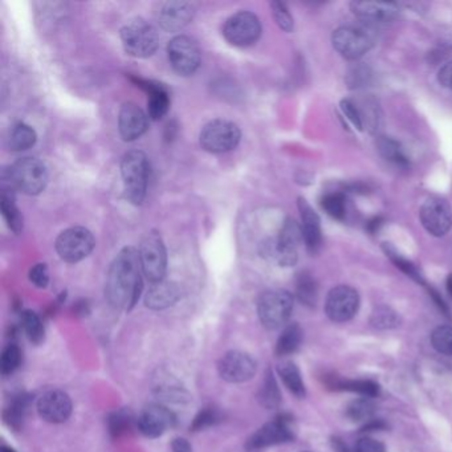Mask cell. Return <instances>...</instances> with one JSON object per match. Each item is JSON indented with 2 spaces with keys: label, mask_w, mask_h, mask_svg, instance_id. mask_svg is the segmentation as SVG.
<instances>
[{
  "label": "cell",
  "mask_w": 452,
  "mask_h": 452,
  "mask_svg": "<svg viewBox=\"0 0 452 452\" xmlns=\"http://www.w3.org/2000/svg\"><path fill=\"white\" fill-rule=\"evenodd\" d=\"M140 253L134 247H125L110 264L107 276L105 296L112 307L131 310L142 292Z\"/></svg>",
  "instance_id": "6da1fadb"
},
{
  "label": "cell",
  "mask_w": 452,
  "mask_h": 452,
  "mask_svg": "<svg viewBox=\"0 0 452 452\" xmlns=\"http://www.w3.org/2000/svg\"><path fill=\"white\" fill-rule=\"evenodd\" d=\"M6 190H19L27 195H37L46 189L48 170L37 158H22L3 171Z\"/></svg>",
  "instance_id": "7a4b0ae2"
},
{
  "label": "cell",
  "mask_w": 452,
  "mask_h": 452,
  "mask_svg": "<svg viewBox=\"0 0 452 452\" xmlns=\"http://www.w3.org/2000/svg\"><path fill=\"white\" fill-rule=\"evenodd\" d=\"M121 175L126 199L133 204H141L150 177V164L146 154L140 150L128 152L121 162Z\"/></svg>",
  "instance_id": "3957f363"
},
{
  "label": "cell",
  "mask_w": 452,
  "mask_h": 452,
  "mask_svg": "<svg viewBox=\"0 0 452 452\" xmlns=\"http://www.w3.org/2000/svg\"><path fill=\"white\" fill-rule=\"evenodd\" d=\"M303 240L301 226L295 219L289 218L281 227L279 237L262 244V253L281 267H292L298 262V248Z\"/></svg>",
  "instance_id": "277c9868"
},
{
  "label": "cell",
  "mask_w": 452,
  "mask_h": 452,
  "mask_svg": "<svg viewBox=\"0 0 452 452\" xmlns=\"http://www.w3.org/2000/svg\"><path fill=\"white\" fill-rule=\"evenodd\" d=\"M121 40L125 52L138 59L150 58L159 47V35L154 25L141 18L133 19L122 27Z\"/></svg>",
  "instance_id": "5b68a950"
},
{
  "label": "cell",
  "mask_w": 452,
  "mask_h": 452,
  "mask_svg": "<svg viewBox=\"0 0 452 452\" xmlns=\"http://www.w3.org/2000/svg\"><path fill=\"white\" fill-rule=\"evenodd\" d=\"M293 310V296L284 289L262 293L258 303V314L262 326L274 331L286 325Z\"/></svg>",
  "instance_id": "8992f818"
},
{
  "label": "cell",
  "mask_w": 452,
  "mask_h": 452,
  "mask_svg": "<svg viewBox=\"0 0 452 452\" xmlns=\"http://www.w3.org/2000/svg\"><path fill=\"white\" fill-rule=\"evenodd\" d=\"M334 49L347 60L361 59L374 46V36L364 25H343L332 35Z\"/></svg>",
  "instance_id": "52a82bcc"
},
{
  "label": "cell",
  "mask_w": 452,
  "mask_h": 452,
  "mask_svg": "<svg viewBox=\"0 0 452 452\" xmlns=\"http://www.w3.org/2000/svg\"><path fill=\"white\" fill-rule=\"evenodd\" d=\"M140 262L142 272L152 283L165 279L167 270V253L165 243L158 231H149L140 244Z\"/></svg>",
  "instance_id": "ba28073f"
},
{
  "label": "cell",
  "mask_w": 452,
  "mask_h": 452,
  "mask_svg": "<svg viewBox=\"0 0 452 452\" xmlns=\"http://www.w3.org/2000/svg\"><path fill=\"white\" fill-rule=\"evenodd\" d=\"M240 137L241 133L237 124L227 119H214L203 126L199 142L206 152L222 154L235 149Z\"/></svg>",
  "instance_id": "9c48e42d"
},
{
  "label": "cell",
  "mask_w": 452,
  "mask_h": 452,
  "mask_svg": "<svg viewBox=\"0 0 452 452\" xmlns=\"http://www.w3.org/2000/svg\"><path fill=\"white\" fill-rule=\"evenodd\" d=\"M260 35L262 23L252 12H237L223 25L225 39L235 47H250L259 40Z\"/></svg>",
  "instance_id": "30bf717a"
},
{
  "label": "cell",
  "mask_w": 452,
  "mask_h": 452,
  "mask_svg": "<svg viewBox=\"0 0 452 452\" xmlns=\"http://www.w3.org/2000/svg\"><path fill=\"white\" fill-rule=\"evenodd\" d=\"M93 234L85 227H71L62 231L56 239V251L60 258L67 262H79L85 259L93 248Z\"/></svg>",
  "instance_id": "8fae6325"
},
{
  "label": "cell",
  "mask_w": 452,
  "mask_h": 452,
  "mask_svg": "<svg viewBox=\"0 0 452 452\" xmlns=\"http://www.w3.org/2000/svg\"><path fill=\"white\" fill-rule=\"evenodd\" d=\"M167 56L173 69L180 76H191L201 65V49L189 36L179 35L167 44Z\"/></svg>",
  "instance_id": "7c38bea8"
},
{
  "label": "cell",
  "mask_w": 452,
  "mask_h": 452,
  "mask_svg": "<svg viewBox=\"0 0 452 452\" xmlns=\"http://www.w3.org/2000/svg\"><path fill=\"white\" fill-rule=\"evenodd\" d=\"M359 308V295L354 288L338 286L333 288L325 303V312L334 322L352 320Z\"/></svg>",
  "instance_id": "4fadbf2b"
},
{
  "label": "cell",
  "mask_w": 452,
  "mask_h": 452,
  "mask_svg": "<svg viewBox=\"0 0 452 452\" xmlns=\"http://www.w3.org/2000/svg\"><path fill=\"white\" fill-rule=\"evenodd\" d=\"M419 218L429 234L441 238L452 226L451 206L441 198H430L422 204Z\"/></svg>",
  "instance_id": "5bb4252c"
},
{
  "label": "cell",
  "mask_w": 452,
  "mask_h": 452,
  "mask_svg": "<svg viewBox=\"0 0 452 452\" xmlns=\"http://www.w3.org/2000/svg\"><path fill=\"white\" fill-rule=\"evenodd\" d=\"M295 438L293 430L291 427V419L279 417L272 422L265 423L258 430L247 443L248 452L262 451L271 446L281 444Z\"/></svg>",
  "instance_id": "9a60e30c"
},
{
  "label": "cell",
  "mask_w": 452,
  "mask_h": 452,
  "mask_svg": "<svg viewBox=\"0 0 452 452\" xmlns=\"http://www.w3.org/2000/svg\"><path fill=\"white\" fill-rule=\"evenodd\" d=\"M258 364L250 354L239 350L228 352L220 358L218 371L222 380L230 383H243L250 381L256 374Z\"/></svg>",
  "instance_id": "2e32d148"
},
{
  "label": "cell",
  "mask_w": 452,
  "mask_h": 452,
  "mask_svg": "<svg viewBox=\"0 0 452 452\" xmlns=\"http://www.w3.org/2000/svg\"><path fill=\"white\" fill-rule=\"evenodd\" d=\"M137 425L146 438L154 439L175 426V416L165 406L152 404L141 411Z\"/></svg>",
  "instance_id": "e0dca14e"
},
{
  "label": "cell",
  "mask_w": 452,
  "mask_h": 452,
  "mask_svg": "<svg viewBox=\"0 0 452 452\" xmlns=\"http://www.w3.org/2000/svg\"><path fill=\"white\" fill-rule=\"evenodd\" d=\"M37 413L49 423H64L71 417V398L61 390H49L39 398Z\"/></svg>",
  "instance_id": "ac0fdd59"
},
{
  "label": "cell",
  "mask_w": 452,
  "mask_h": 452,
  "mask_svg": "<svg viewBox=\"0 0 452 452\" xmlns=\"http://www.w3.org/2000/svg\"><path fill=\"white\" fill-rule=\"evenodd\" d=\"M195 15V7L189 1H166L157 12L159 25L168 32H178L191 23Z\"/></svg>",
  "instance_id": "d6986e66"
},
{
  "label": "cell",
  "mask_w": 452,
  "mask_h": 452,
  "mask_svg": "<svg viewBox=\"0 0 452 452\" xmlns=\"http://www.w3.org/2000/svg\"><path fill=\"white\" fill-rule=\"evenodd\" d=\"M149 128V116L141 107L128 102L121 107L119 116V131L124 141L131 142L140 138Z\"/></svg>",
  "instance_id": "ffe728a7"
},
{
  "label": "cell",
  "mask_w": 452,
  "mask_h": 452,
  "mask_svg": "<svg viewBox=\"0 0 452 452\" xmlns=\"http://www.w3.org/2000/svg\"><path fill=\"white\" fill-rule=\"evenodd\" d=\"M350 10L366 24L390 23L399 13L397 4L385 1H352Z\"/></svg>",
  "instance_id": "44dd1931"
},
{
  "label": "cell",
  "mask_w": 452,
  "mask_h": 452,
  "mask_svg": "<svg viewBox=\"0 0 452 452\" xmlns=\"http://www.w3.org/2000/svg\"><path fill=\"white\" fill-rule=\"evenodd\" d=\"M298 210L301 215V230L307 248L310 252H316L321 246V225L320 218L304 198H298Z\"/></svg>",
  "instance_id": "7402d4cb"
},
{
  "label": "cell",
  "mask_w": 452,
  "mask_h": 452,
  "mask_svg": "<svg viewBox=\"0 0 452 452\" xmlns=\"http://www.w3.org/2000/svg\"><path fill=\"white\" fill-rule=\"evenodd\" d=\"M180 298V288L173 281L153 283L145 298V305L149 310H162L173 307Z\"/></svg>",
  "instance_id": "603a6c76"
},
{
  "label": "cell",
  "mask_w": 452,
  "mask_h": 452,
  "mask_svg": "<svg viewBox=\"0 0 452 452\" xmlns=\"http://www.w3.org/2000/svg\"><path fill=\"white\" fill-rule=\"evenodd\" d=\"M134 81L149 93L147 116L154 121L165 117L170 107V95L166 88L161 84L152 83L140 79H134Z\"/></svg>",
  "instance_id": "cb8c5ba5"
},
{
  "label": "cell",
  "mask_w": 452,
  "mask_h": 452,
  "mask_svg": "<svg viewBox=\"0 0 452 452\" xmlns=\"http://www.w3.org/2000/svg\"><path fill=\"white\" fill-rule=\"evenodd\" d=\"M1 213L10 227V230L15 234H20L23 230V215L18 208L15 203V192L13 190L3 189L1 192Z\"/></svg>",
  "instance_id": "d4e9b609"
},
{
  "label": "cell",
  "mask_w": 452,
  "mask_h": 452,
  "mask_svg": "<svg viewBox=\"0 0 452 452\" xmlns=\"http://www.w3.org/2000/svg\"><path fill=\"white\" fill-rule=\"evenodd\" d=\"M303 341V331L298 324L288 325L283 333L280 334L277 343H276V354L283 357L289 356L298 350Z\"/></svg>",
  "instance_id": "484cf974"
},
{
  "label": "cell",
  "mask_w": 452,
  "mask_h": 452,
  "mask_svg": "<svg viewBox=\"0 0 452 452\" xmlns=\"http://www.w3.org/2000/svg\"><path fill=\"white\" fill-rule=\"evenodd\" d=\"M36 131L27 124H18L12 128L8 137V147L12 152H24L31 149L36 143Z\"/></svg>",
  "instance_id": "4316f807"
},
{
  "label": "cell",
  "mask_w": 452,
  "mask_h": 452,
  "mask_svg": "<svg viewBox=\"0 0 452 452\" xmlns=\"http://www.w3.org/2000/svg\"><path fill=\"white\" fill-rule=\"evenodd\" d=\"M277 371L291 393L295 394L298 398L305 397V386H304V382L301 378L300 370L295 364L284 362L279 366Z\"/></svg>",
  "instance_id": "83f0119b"
},
{
  "label": "cell",
  "mask_w": 452,
  "mask_h": 452,
  "mask_svg": "<svg viewBox=\"0 0 452 452\" xmlns=\"http://www.w3.org/2000/svg\"><path fill=\"white\" fill-rule=\"evenodd\" d=\"M259 402L265 408H270V410L279 407L280 402H281V395L279 392V387H277V383H276L272 371H268L264 381H262V387L259 392Z\"/></svg>",
  "instance_id": "f1b7e54d"
},
{
  "label": "cell",
  "mask_w": 452,
  "mask_h": 452,
  "mask_svg": "<svg viewBox=\"0 0 452 452\" xmlns=\"http://www.w3.org/2000/svg\"><path fill=\"white\" fill-rule=\"evenodd\" d=\"M22 326H23L24 333L27 334L28 340L39 345L44 340V325L40 320V317L32 310H25L22 314Z\"/></svg>",
  "instance_id": "f546056e"
},
{
  "label": "cell",
  "mask_w": 452,
  "mask_h": 452,
  "mask_svg": "<svg viewBox=\"0 0 452 452\" xmlns=\"http://www.w3.org/2000/svg\"><path fill=\"white\" fill-rule=\"evenodd\" d=\"M296 293L303 304L308 307H314L319 298V288L314 279L308 274H301L298 276L296 283Z\"/></svg>",
  "instance_id": "4dcf8cb0"
},
{
  "label": "cell",
  "mask_w": 452,
  "mask_h": 452,
  "mask_svg": "<svg viewBox=\"0 0 452 452\" xmlns=\"http://www.w3.org/2000/svg\"><path fill=\"white\" fill-rule=\"evenodd\" d=\"M378 149L381 154L390 162H393L397 166L406 167L408 166V158L406 157L404 149L401 145L394 141L389 137H382L378 141Z\"/></svg>",
  "instance_id": "1f68e13d"
},
{
  "label": "cell",
  "mask_w": 452,
  "mask_h": 452,
  "mask_svg": "<svg viewBox=\"0 0 452 452\" xmlns=\"http://www.w3.org/2000/svg\"><path fill=\"white\" fill-rule=\"evenodd\" d=\"M29 397L28 395H19L16 397L13 401H12L11 405L10 407L6 410V414H4V418L7 420V423L18 429L22 422H23L24 417H25V413H27V408L29 406Z\"/></svg>",
  "instance_id": "d6a6232c"
},
{
  "label": "cell",
  "mask_w": 452,
  "mask_h": 452,
  "mask_svg": "<svg viewBox=\"0 0 452 452\" xmlns=\"http://www.w3.org/2000/svg\"><path fill=\"white\" fill-rule=\"evenodd\" d=\"M333 386L334 389L353 392L368 398H373L380 393L378 385L373 381H335Z\"/></svg>",
  "instance_id": "836d02e7"
},
{
  "label": "cell",
  "mask_w": 452,
  "mask_h": 452,
  "mask_svg": "<svg viewBox=\"0 0 452 452\" xmlns=\"http://www.w3.org/2000/svg\"><path fill=\"white\" fill-rule=\"evenodd\" d=\"M20 361H22V352L19 346L15 344L6 346L0 357V373L3 375H10L19 368Z\"/></svg>",
  "instance_id": "e575fe53"
},
{
  "label": "cell",
  "mask_w": 452,
  "mask_h": 452,
  "mask_svg": "<svg viewBox=\"0 0 452 452\" xmlns=\"http://www.w3.org/2000/svg\"><path fill=\"white\" fill-rule=\"evenodd\" d=\"M374 411H375V406L369 398H362V399L353 401L347 406L346 414L354 422H364V420H371Z\"/></svg>",
  "instance_id": "d590c367"
},
{
  "label": "cell",
  "mask_w": 452,
  "mask_h": 452,
  "mask_svg": "<svg viewBox=\"0 0 452 452\" xmlns=\"http://www.w3.org/2000/svg\"><path fill=\"white\" fill-rule=\"evenodd\" d=\"M431 343L441 354L452 356V326H438L431 334Z\"/></svg>",
  "instance_id": "8d00e7d4"
},
{
  "label": "cell",
  "mask_w": 452,
  "mask_h": 452,
  "mask_svg": "<svg viewBox=\"0 0 452 452\" xmlns=\"http://www.w3.org/2000/svg\"><path fill=\"white\" fill-rule=\"evenodd\" d=\"M322 208L334 219H343L345 216V198L341 194H328L322 198Z\"/></svg>",
  "instance_id": "74e56055"
},
{
  "label": "cell",
  "mask_w": 452,
  "mask_h": 452,
  "mask_svg": "<svg viewBox=\"0 0 452 452\" xmlns=\"http://www.w3.org/2000/svg\"><path fill=\"white\" fill-rule=\"evenodd\" d=\"M271 8H272V15H274V19L277 25L286 32H292L293 31V19H292V15L288 11L286 4L281 1H272Z\"/></svg>",
  "instance_id": "f35d334b"
},
{
  "label": "cell",
  "mask_w": 452,
  "mask_h": 452,
  "mask_svg": "<svg viewBox=\"0 0 452 452\" xmlns=\"http://www.w3.org/2000/svg\"><path fill=\"white\" fill-rule=\"evenodd\" d=\"M109 431L113 438H119L124 434H126L128 429L131 427V417L126 413H114L109 417Z\"/></svg>",
  "instance_id": "ab89813d"
},
{
  "label": "cell",
  "mask_w": 452,
  "mask_h": 452,
  "mask_svg": "<svg viewBox=\"0 0 452 452\" xmlns=\"http://www.w3.org/2000/svg\"><path fill=\"white\" fill-rule=\"evenodd\" d=\"M341 110L345 114L346 119L353 124L354 128H357L358 131L364 129V121H362V116H361L357 104H354L352 100H343Z\"/></svg>",
  "instance_id": "60d3db41"
},
{
  "label": "cell",
  "mask_w": 452,
  "mask_h": 452,
  "mask_svg": "<svg viewBox=\"0 0 452 452\" xmlns=\"http://www.w3.org/2000/svg\"><path fill=\"white\" fill-rule=\"evenodd\" d=\"M29 281L37 286V288H46L49 283V274H48L47 264L44 262H39L35 264L31 270H29Z\"/></svg>",
  "instance_id": "b9f144b4"
},
{
  "label": "cell",
  "mask_w": 452,
  "mask_h": 452,
  "mask_svg": "<svg viewBox=\"0 0 452 452\" xmlns=\"http://www.w3.org/2000/svg\"><path fill=\"white\" fill-rule=\"evenodd\" d=\"M216 420H218V414L214 408H206L194 419V423L191 425V430L199 431V430L207 429V427L213 426Z\"/></svg>",
  "instance_id": "7bdbcfd3"
},
{
  "label": "cell",
  "mask_w": 452,
  "mask_h": 452,
  "mask_svg": "<svg viewBox=\"0 0 452 452\" xmlns=\"http://www.w3.org/2000/svg\"><path fill=\"white\" fill-rule=\"evenodd\" d=\"M371 322L378 328H389L397 324V316L389 308H380L373 313Z\"/></svg>",
  "instance_id": "ee69618b"
},
{
  "label": "cell",
  "mask_w": 452,
  "mask_h": 452,
  "mask_svg": "<svg viewBox=\"0 0 452 452\" xmlns=\"http://www.w3.org/2000/svg\"><path fill=\"white\" fill-rule=\"evenodd\" d=\"M386 253L392 258V260L397 264V267H398V268H401L405 274H408V276H411L413 279H416L418 283H422L420 274H418L417 268H416L411 262H407V260H405L404 258H401V256H399L398 253H395L394 251L386 250Z\"/></svg>",
  "instance_id": "f6af8a7d"
},
{
  "label": "cell",
  "mask_w": 452,
  "mask_h": 452,
  "mask_svg": "<svg viewBox=\"0 0 452 452\" xmlns=\"http://www.w3.org/2000/svg\"><path fill=\"white\" fill-rule=\"evenodd\" d=\"M354 452H386V448L381 441L366 437L357 441Z\"/></svg>",
  "instance_id": "bcb514c9"
},
{
  "label": "cell",
  "mask_w": 452,
  "mask_h": 452,
  "mask_svg": "<svg viewBox=\"0 0 452 452\" xmlns=\"http://www.w3.org/2000/svg\"><path fill=\"white\" fill-rule=\"evenodd\" d=\"M438 81L444 88L452 89V61L441 67V71L438 73Z\"/></svg>",
  "instance_id": "7dc6e473"
},
{
  "label": "cell",
  "mask_w": 452,
  "mask_h": 452,
  "mask_svg": "<svg viewBox=\"0 0 452 452\" xmlns=\"http://www.w3.org/2000/svg\"><path fill=\"white\" fill-rule=\"evenodd\" d=\"M173 452H191L190 443L183 438H177L173 441Z\"/></svg>",
  "instance_id": "c3c4849f"
},
{
  "label": "cell",
  "mask_w": 452,
  "mask_h": 452,
  "mask_svg": "<svg viewBox=\"0 0 452 452\" xmlns=\"http://www.w3.org/2000/svg\"><path fill=\"white\" fill-rule=\"evenodd\" d=\"M385 429V423L381 420H369L368 425H365L364 431H375V430Z\"/></svg>",
  "instance_id": "681fc988"
},
{
  "label": "cell",
  "mask_w": 452,
  "mask_h": 452,
  "mask_svg": "<svg viewBox=\"0 0 452 452\" xmlns=\"http://www.w3.org/2000/svg\"><path fill=\"white\" fill-rule=\"evenodd\" d=\"M332 443H333L334 451L350 452L349 451V450H347V447H346L345 443L341 441V439H338V438H333V441H332Z\"/></svg>",
  "instance_id": "f907efd6"
},
{
  "label": "cell",
  "mask_w": 452,
  "mask_h": 452,
  "mask_svg": "<svg viewBox=\"0 0 452 452\" xmlns=\"http://www.w3.org/2000/svg\"><path fill=\"white\" fill-rule=\"evenodd\" d=\"M447 289H448V293L452 296V274H450L447 279Z\"/></svg>",
  "instance_id": "816d5d0a"
},
{
  "label": "cell",
  "mask_w": 452,
  "mask_h": 452,
  "mask_svg": "<svg viewBox=\"0 0 452 452\" xmlns=\"http://www.w3.org/2000/svg\"><path fill=\"white\" fill-rule=\"evenodd\" d=\"M1 452H15L12 448H8V447H1Z\"/></svg>",
  "instance_id": "f5cc1de1"
}]
</instances>
